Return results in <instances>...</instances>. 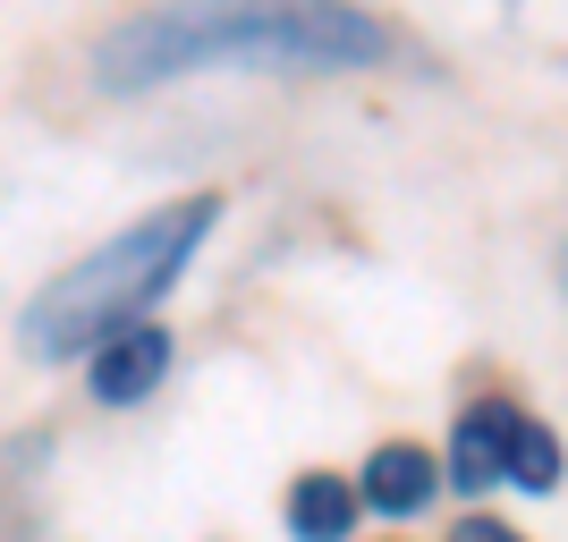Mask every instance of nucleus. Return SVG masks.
Here are the masks:
<instances>
[{
  "label": "nucleus",
  "mask_w": 568,
  "mask_h": 542,
  "mask_svg": "<svg viewBox=\"0 0 568 542\" xmlns=\"http://www.w3.org/2000/svg\"><path fill=\"white\" fill-rule=\"evenodd\" d=\"M390 34L356 0H153L94 43L102 94H153L204 69L263 76H348L374 69Z\"/></svg>",
  "instance_id": "f257e3e1"
},
{
  "label": "nucleus",
  "mask_w": 568,
  "mask_h": 542,
  "mask_svg": "<svg viewBox=\"0 0 568 542\" xmlns=\"http://www.w3.org/2000/svg\"><path fill=\"white\" fill-rule=\"evenodd\" d=\"M221 229V195H179L162 213L128 221L119 237H102L94 255H77L69 272H51L18 314V348L34 365H77V356L111 339L119 323H144L170 288L187 280V263L204 255V237Z\"/></svg>",
  "instance_id": "f03ea898"
},
{
  "label": "nucleus",
  "mask_w": 568,
  "mask_h": 542,
  "mask_svg": "<svg viewBox=\"0 0 568 542\" xmlns=\"http://www.w3.org/2000/svg\"><path fill=\"white\" fill-rule=\"evenodd\" d=\"M170 381V330L144 314V323H119L111 339H94L85 348V390H94L102 407H136L153 399Z\"/></svg>",
  "instance_id": "7ed1b4c3"
},
{
  "label": "nucleus",
  "mask_w": 568,
  "mask_h": 542,
  "mask_svg": "<svg viewBox=\"0 0 568 542\" xmlns=\"http://www.w3.org/2000/svg\"><path fill=\"white\" fill-rule=\"evenodd\" d=\"M509 425H518V407H509V399H475L467 416H458V432H450L442 483H458V492H493V483H509Z\"/></svg>",
  "instance_id": "20e7f679"
},
{
  "label": "nucleus",
  "mask_w": 568,
  "mask_h": 542,
  "mask_svg": "<svg viewBox=\"0 0 568 542\" xmlns=\"http://www.w3.org/2000/svg\"><path fill=\"white\" fill-rule=\"evenodd\" d=\"M433 492H442V458L416 449V441H382L374 458H365V483H356V500H365L374 518H416Z\"/></svg>",
  "instance_id": "39448f33"
},
{
  "label": "nucleus",
  "mask_w": 568,
  "mask_h": 542,
  "mask_svg": "<svg viewBox=\"0 0 568 542\" xmlns=\"http://www.w3.org/2000/svg\"><path fill=\"white\" fill-rule=\"evenodd\" d=\"M356 509H365V500H356V483L348 474H297V483H288V534L297 542H348L356 534Z\"/></svg>",
  "instance_id": "423d86ee"
},
{
  "label": "nucleus",
  "mask_w": 568,
  "mask_h": 542,
  "mask_svg": "<svg viewBox=\"0 0 568 542\" xmlns=\"http://www.w3.org/2000/svg\"><path fill=\"white\" fill-rule=\"evenodd\" d=\"M509 483L518 492H560V432L535 425L518 407V425H509Z\"/></svg>",
  "instance_id": "0eeeda50"
},
{
  "label": "nucleus",
  "mask_w": 568,
  "mask_h": 542,
  "mask_svg": "<svg viewBox=\"0 0 568 542\" xmlns=\"http://www.w3.org/2000/svg\"><path fill=\"white\" fill-rule=\"evenodd\" d=\"M450 542H526V534H518V525H500V518H458Z\"/></svg>",
  "instance_id": "6e6552de"
},
{
  "label": "nucleus",
  "mask_w": 568,
  "mask_h": 542,
  "mask_svg": "<svg viewBox=\"0 0 568 542\" xmlns=\"http://www.w3.org/2000/svg\"><path fill=\"white\" fill-rule=\"evenodd\" d=\"M560 288H568V246H560Z\"/></svg>",
  "instance_id": "1a4fd4ad"
},
{
  "label": "nucleus",
  "mask_w": 568,
  "mask_h": 542,
  "mask_svg": "<svg viewBox=\"0 0 568 542\" xmlns=\"http://www.w3.org/2000/svg\"><path fill=\"white\" fill-rule=\"evenodd\" d=\"M0 542H26V534H0Z\"/></svg>",
  "instance_id": "9d476101"
}]
</instances>
